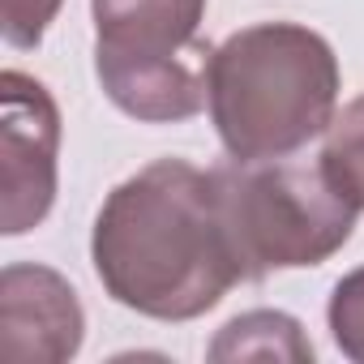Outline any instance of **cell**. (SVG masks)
Listing matches in <instances>:
<instances>
[{"label": "cell", "mask_w": 364, "mask_h": 364, "mask_svg": "<svg viewBox=\"0 0 364 364\" xmlns=\"http://www.w3.org/2000/svg\"><path fill=\"white\" fill-rule=\"evenodd\" d=\"M90 257L103 291L154 321L202 317L245 283L215 176L185 159H154L107 193Z\"/></svg>", "instance_id": "obj_1"}, {"label": "cell", "mask_w": 364, "mask_h": 364, "mask_svg": "<svg viewBox=\"0 0 364 364\" xmlns=\"http://www.w3.org/2000/svg\"><path fill=\"white\" fill-rule=\"evenodd\" d=\"M206 103L232 159H287L330 129L338 60L309 26L257 22L215 48Z\"/></svg>", "instance_id": "obj_2"}, {"label": "cell", "mask_w": 364, "mask_h": 364, "mask_svg": "<svg viewBox=\"0 0 364 364\" xmlns=\"http://www.w3.org/2000/svg\"><path fill=\"white\" fill-rule=\"evenodd\" d=\"M210 176L245 283L321 266L351 240L360 206L330 180L321 159H232L210 167Z\"/></svg>", "instance_id": "obj_3"}, {"label": "cell", "mask_w": 364, "mask_h": 364, "mask_svg": "<svg viewBox=\"0 0 364 364\" xmlns=\"http://www.w3.org/2000/svg\"><path fill=\"white\" fill-rule=\"evenodd\" d=\"M90 14L95 77L124 116L176 124L206 107V0H90Z\"/></svg>", "instance_id": "obj_4"}, {"label": "cell", "mask_w": 364, "mask_h": 364, "mask_svg": "<svg viewBox=\"0 0 364 364\" xmlns=\"http://www.w3.org/2000/svg\"><path fill=\"white\" fill-rule=\"evenodd\" d=\"M60 112L31 73H0V232L26 236L56 202Z\"/></svg>", "instance_id": "obj_5"}, {"label": "cell", "mask_w": 364, "mask_h": 364, "mask_svg": "<svg viewBox=\"0 0 364 364\" xmlns=\"http://www.w3.org/2000/svg\"><path fill=\"white\" fill-rule=\"evenodd\" d=\"M86 313L69 279L14 262L0 274V355L9 364H60L77 355Z\"/></svg>", "instance_id": "obj_6"}, {"label": "cell", "mask_w": 364, "mask_h": 364, "mask_svg": "<svg viewBox=\"0 0 364 364\" xmlns=\"http://www.w3.org/2000/svg\"><path fill=\"white\" fill-rule=\"evenodd\" d=\"M210 360H291V364H309L313 360V343L304 338L300 321L274 309H257L245 313L236 321H228L219 330V338L210 343Z\"/></svg>", "instance_id": "obj_7"}, {"label": "cell", "mask_w": 364, "mask_h": 364, "mask_svg": "<svg viewBox=\"0 0 364 364\" xmlns=\"http://www.w3.org/2000/svg\"><path fill=\"white\" fill-rule=\"evenodd\" d=\"M321 167L364 210V95L351 99L343 112H334L326 129V146H321Z\"/></svg>", "instance_id": "obj_8"}, {"label": "cell", "mask_w": 364, "mask_h": 364, "mask_svg": "<svg viewBox=\"0 0 364 364\" xmlns=\"http://www.w3.org/2000/svg\"><path fill=\"white\" fill-rule=\"evenodd\" d=\"M326 317H330V334H334L338 351L347 360L364 364V266L334 283Z\"/></svg>", "instance_id": "obj_9"}, {"label": "cell", "mask_w": 364, "mask_h": 364, "mask_svg": "<svg viewBox=\"0 0 364 364\" xmlns=\"http://www.w3.org/2000/svg\"><path fill=\"white\" fill-rule=\"evenodd\" d=\"M60 5L65 0H0V35H5V43L18 52L39 48Z\"/></svg>", "instance_id": "obj_10"}]
</instances>
